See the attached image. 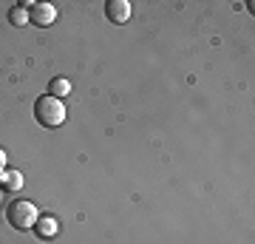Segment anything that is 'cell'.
Segmentation results:
<instances>
[{
    "instance_id": "cell-1",
    "label": "cell",
    "mask_w": 255,
    "mask_h": 244,
    "mask_svg": "<svg viewBox=\"0 0 255 244\" xmlns=\"http://www.w3.org/2000/svg\"><path fill=\"white\" fill-rule=\"evenodd\" d=\"M65 117H68L65 105L57 97H51V94H46V97H40L34 102V119L43 128H60L65 122Z\"/></svg>"
},
{
    "instance_id": "cell-2",
    "label": "cell",
    "mask_w": 255,
    "mask_h": 244,
    "mask_svg": "<svg viewBox=\"0 0 255 244\" xmlns=\"http://www.w3.org/2000/svg\"><path fill=\"white\" fill-rule=\"evenodd\" d=\"M37 219H40V213L28 199H11L9 208H6V222L14 230H31Z\"/></svg>"
},
{
    "instance_id": "cell-3",
    "label": "cell",
    "mask_w": 255,
    "mask_h": 244,
    "mask_svg": "<svg viewBox=\"0 0 255 244\" xmlns=\"http://www.w3.org/2000/svg\"><path fill=\"white\" fill-rule=\"evenodd\" d=\"M20 6L28 9V23H34V26H40V28L51 26L57 20V9L51 3H20Z\"/></svg>"
},
{
    "instance_id": "cell-4",
    "label": "cell",
    "mask_w": 255,
    "mask_h": 244,
    "mask_svg": "<svg viewBox=\"0 0 255 244\" xmlns=\"http://www.w3.org/2000/svg\"><path fill=\"white\" fill-rule=\"evenodd\" d=\"M105 14H108L111 23H128V17H130V3L128 0H108L105 3Z\"/></svg>"
},
{
    "instance_id": "cell-5",
    "label": "cell",
    "mask_w": 255,
    "mask_h": 244,
    "mask_svg": "<svg viewBox=\"0 0 255 244\" xmlns=\"http://www.w3.org/2000/svg\"><path fill=\"white\" fill-rule=\"evenodd\" d=\"M40 239H54L57 233H60V222H57L54 216H40L34 222V227H31Z\"/></svg>"
},
{
    "instance_id": "cell-6",
    "label": "cell",
    "mask_w": 255,
    "mask_h": 244,
    "mask_svg": "<svg viewBox=\"0 0 255 244\" xmlns=\"http://www.w3.org/2000/svg\"><path fill=\"white\" fill-rule=\"evenodd\" d=\"M20 188H23V173H20V171H3V173H0V190L17 193Z\"/></svg>"
},
{
    "instance_id": "cell-7",
    "label": "cell",
    "mask_w": 255,
    "mask_h": 244,
    "mask_svg": "<svg viewBox=\"0 0 255 244\" xmlns=\"http://www.w3.org/2000/svg\"><path fill=\"white\" fill-rule=\"evenodd\" d=\"M68 91H71V82L65 80V77H54V80L48 82V94H51V97H57V100H60V97H65Z\"/></svg>"
},
{
    "instance_id": "cell-8",
    "label": "cell",
    "mask_w": 255,
    "mask_h": 244,
    "mask_svg": "<svg viewBox=\"0 0 255 244\" xmlns=\"http://www.w3.org/2000/svg\"><path fill=\"white\" fill-rule=\"evenodd\" d=\"M9 23H11V26H26V23H28V9H26V6H20V3H17V6H11Z\"/></svg>"
},
{
    "instance_id": "cell-9",
    "label": "cell",
    "mask_w": 255,
    "mask_h": 244,
    "mask_svg": "<svg viewBox=\"0 0 255 244\" xmlns=\"http://www.w3.org/2000/svg\"><path fill=\"white\" fill-rule=\"evenodd\" d=\"M6 171V151H3V148H0V173Z\"/></svg>"
}]
</instances>
